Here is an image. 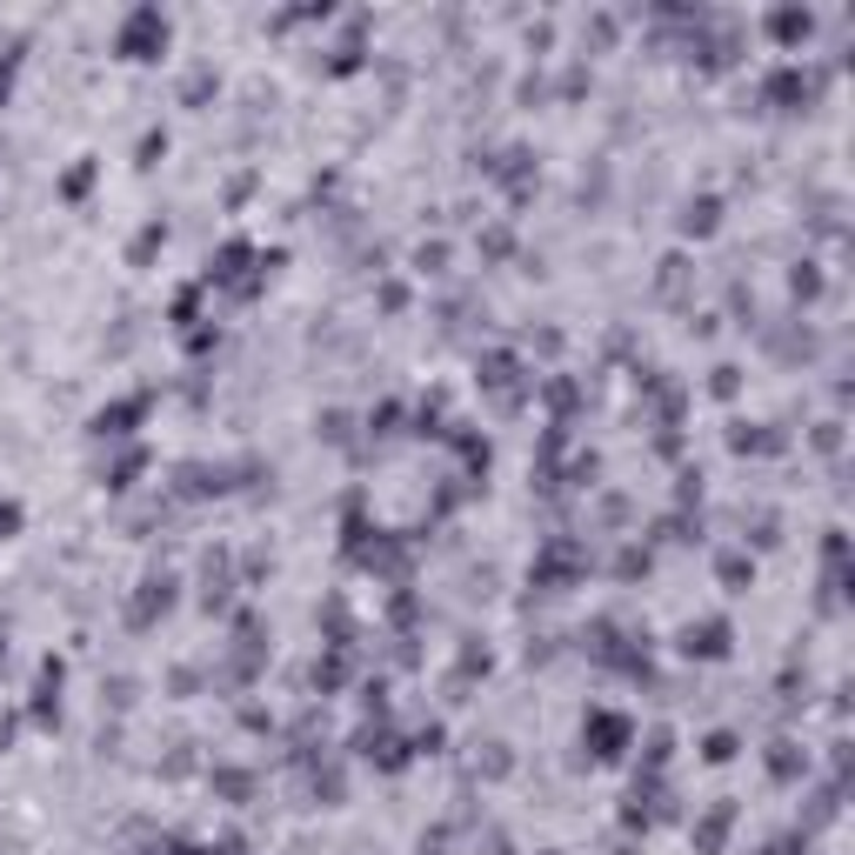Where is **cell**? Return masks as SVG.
Returning a JSON list of instances; mask_svg holds the SVG:
<instances>
[{"label":"cell","mask_w":855,"mask_h":855,"mask_svg":"<svg viewBox=\"0 0 855 855\" xmlns=\"http://www.w3.org/2000/svg\"><path fill=\"white\" fill-rule=\"evenodd\" d=\"M167 40H174V20H167L161 7H134V13H120V27H114V60L147 67V60L167 54Z\"/></svg>","instance_id":"1"},{"label":"cell","mask_w":855,"mask_h":855,"mask_svg":"<svg viewBox=\"0 0 855 855\" xmlns=\"http://www.w3.org/2000/svg\"><path fill=\"white\" fill-rule=\"evenodd\" d=\"M769 33L796 47V40H809V33H816V13H809V7H783V13H769Z\"/></svg>","instance_id":"2"},{"label":"cell","mask_w":855,"mask_h":855,"mask_svg":"<svg viewBox=\"0 0 855 855\" xmlns=\"http://www.w3.org/2000/svg\"><path fill=\"white\" fill-rule=\"evenodd\" d=\"M689 655H729V629H722V622L689 629Z\"/></svg>","instance_id":"3"},{"label":"cell","mask_w":855,"mask_h":855,"mask_svg":"<svg viewBox=\"0 0 855 855\" xmlns=\"http://www.w3.org/2000/svg\"><path fill=\"white\" fill-rule=\"evenodd\" d=\"M20 528H27V508H20L13 495H0V542H13Z\"/></svg>","instance_id":"4"},{"label":"cell","mask_w":855,"mask_h":855,"mask_svg":"<svg viewBox=\"0 0 855 855\" xmlns=\"http://www.w3.org/2000/svg\"><path fill=\"white\" fill-rule=\"evenodd\" d=\"M13 60L20 54H0V107H7V87H13Z\"/></svg>","instance_id":"5"}]
</instances>
